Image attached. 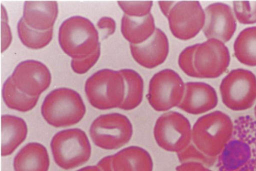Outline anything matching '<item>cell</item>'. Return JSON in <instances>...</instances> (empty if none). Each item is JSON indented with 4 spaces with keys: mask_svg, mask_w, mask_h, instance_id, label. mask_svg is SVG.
<instances>
[{
    "mask_svg": "<svg viewBox=\"0 0 256 171\" xmlns=\"http://www.w3.org/2000/svg\"><path fill=\"white\" fill-rule=\"evenodd\" d=\"M166 17L172 34L181 40L196 36L203 28L205 13L198 1H178L174 2Z\"/></svg>",
    "mask_w": 256,
    "mask_h": 171,
    "instance_id": "11",
    "label": "cell"
},
{
    "mask_svg": "<svg viewBox=\"0 0 256 171\" xmlns=\"http://www.w3.org/2000/svg\"><path fill=\"white\" fill-rule=\"evenodd\" d=\"M233 6L236 18L240 23H256V0L234 1Z\"/></svg>",
    "mask_w": 256,
    "mask_h": 171,
    "instance_id": "25",
    "label": "cell"
},
{
    "mask_svg": "<svg viewBox=\"0 0 256 171\" xmlns=\"http://www.w3.org/2000/svg\"><path fill=\"white\" fill-rule=\"evenodd\" d=\"M236 58L242 64L256 66V26L243 30L234 45Z\"/></svg>",
    "mask_w": 256,
    "mask_h": 171,
    "instance_id": "22",
    "label": "cell"
},
{
    "mask_svg": "<svg viewBox=\"0 0 256 171\" xmlns=\"http://www.w3.org/2000/svg\"><path fill=\"white\" fill-rule=\"evenodd\" d=\"M184 90V84L179 74L172 70L164 69L150 79L148 100L155 110L166 111L180 104Z\"/></svg>",
    "mask_w": 256,
    "mask_h": 171,
    "instance_id": "10",
    "label": "cell"
},
{
    "mask_svg": "<svg viewBox=\"0 0 256 171\" xmlns=\"http://www.w3.org/2000/svg\"><path fill=\"white\" fill-rule=\"evenodd\" d=\"M178 156L182 162L194 160L208 166L212 165L216 160V158H209L203 154L192 142L184 150L178 152Z\"/></svg>",
    "mask_w": 256,
    "mask_h": 171,
    "instance_id": "27",
    "label": "cell"
},
{
    "mask_svg": "<svg viewBox=\"0 0 256 171\" xmlns=\"http://www.w3.org/2000/svg\"><path fill=\"white\" fill-rule=\"evenodd\" d=\"M154 20L151 14L141 18L124 14L121 22V32L130 44H138L146 42L154 32Z\"/></svg>",
    "mask_w": 256,
    "mask_h": 171,
    "instance_id": "20",
    "label": "cell"
},
{
    "mask_svg": "<svg viewBox=\"0 0 256 171\" xmlns=\"http://www.w3.org/2000/svg\"><path fill=\"white\" fill-rule=\"evenodd\" d=\"M184 86L183 98L178 106L180 109L190 114H199L216 106L217 94L210 84L202 82H188Z\"/></svg>",
    "mask_w": 256,
    "mask_h": 171,
    "instance_id": "15",
    "label": "cell"
},
{
    "mask_svg": "<svg viewBox=\"0 0 256 171\" xmlns=\"http://www.w3.org/2000/svg\"><path fill=\"white\" fill-rule=\"evenodd\" d=\"M89 132L96 146L112 150L122 147L130 140L133 128L126 116L110 113L97 117L92 123Z\"/></svg>",
    "mask_w": 256,
    "mask_h": 171,
    "instance_id": "7",
    "label": "cell"
},
{
    "mask_svg": "<svg viewBox=\"0 0 256 171\" xmlns=\"http://www.w3.org/2000/svg\"><path fill=\"white\" fill-rule=\"evenodd\" d=\"M50 148L56 164L65 170L84 164L89 160L92 152L87 135L78 128L56 133L51 140Z\"/></svg>",
    "mask_w": 256,
    "mask_h": 171,
    "instance_id": "6",
    "label": "cell"
},
{
    "mask_svg": "<svg viewBox=\"0 0 256 171\" xmlns=\"http://www.w3.org/2000/svg\"><path fill=\"white\" fill-rule=\"evenodd\" d=\"M118 4L124 14L134 18L145 16L150 14L152 1H118Z\"/></svg>",
    "mask_w": 256,
    "mask_h": 171,
    "instance_id": "26",
    "label": "cell"
},
{
    "mask_svg": "<svg viewBox=\"0 0 256 171\" xmlns=\"http://www.w3.org/2000/svg\"><path fill=\"white\" fill-rule=\"evenodd\" d=\"M50 158L46 148L38 142H30L22 148L13 162L14 171H48Z\"/></svg>",
    "mask_w": 256,
    "mask_h": 171,
    "instance_id": "18",
    "label": "cell"
},
{
    "mask_svg": "<svg viewBox=\"0 0 256 171\" xmlns=\"http://www.w3.org/2000/svg\"><path fill=\"white\" fill-rule=\"evenodd\" d=\"M254 114H256V106L254 108Z\"/></svg>",
    "mask_w": 256,
    "mask_h": 171,
    "instance_id": "34",
    "label": "cell"
},
{
    "mask_svg": "<svg viewBox=\"0 0 256 171\" xmlns=\"http://www.w3.org/2000/svg\"><path fill=\"white\" fill-rule=\"evenodd\" d=\"M220 90L227 108L235 111L248 109L256 100V76L247 70H232L222 80Z\"/></svg>",
    "mask_w": 256,
    "mask_h": 171,
    "instance_id": "8",
    "label": "cell"
},
{
    "mask_svg": "<svg viewBox=\"0 0 256 171\" xmlns=\"http://www.w3.org/2000/svg\"><path fill=\"white\" fill-rule=\"evenodd\" d=\"M204 13L205 22L202 30L206 37L224 42L230 40L236 27L231 8L225 4L214 3L205 8Z\"/></svg>",
    "mask_w": 256,
    "mask_h": 171,
    "instance_id": "13",
    "label": "cell"
},
{
    "mask_svg": "<svg viewBox=\"0 0 256 171\" xmlns=\"http://www.w3.org/2000/svg\"><path fill=\"white\" fill-rule=\"evenodd\" d=\"M228 48L220 40L211 38L185 48L178 63L188 76L197 78H216L227 69L230 62Z\"/></svg>",
    "mask_w": 256,
    "mask_h": 171,
    "instance_id": "1",
    "label": "cell"
},
{
    "mask_svg": "<svg viewBox=\"0 0 256 171\" xmlns=\"http://www.w3.org/2000/svg\"><path fill=\"white\" fill-rule=\"evenodd\" d=\"M112 171H152V162L144 148L130 146L110 156Z\"/></svg>",
    "mask_w": 256,
    "mask_h": 171,
    "instance_id": "17",
    "label": "cell"
},
{
    "mask_svg": "<svg viewBox=\"0 0 256 171\" xmlns=\"http://www.w3.org/2000/svg\"><path fill=\"white\" fill-rule=\"evenodd\" d=\"M10 77L20 91L33 97L39 96L49 87L51 82V74L48 68L35 60H26L19 63Z\"/></svg>",
    "mask_w": 256,
    "mask_h": 171,
    "instance_id": "12",
    "label": "cell"
},
{
    "mask_svg": "<svg viewBox=\"0 0 256 171\" xmlns=\"http://www.w3.org/2000/svg\"><path fill=\"white\" fill-rule=\"evenodd\" d=\"M125 82V96L120 108L130 110L141 103L144 93V82L142 76L135 70L124 68L120 70Z\"/></svg>",
    "mask_w": 256,
    "mask_h": 171,
    "instance_id": "21",
    "label": "cell"
},
{
    "mask_svg": "<svg viewBox=\"0 0 256 171\" xmlns=\"http://www.w3.org/2000/svg\"><path fill=\"white\" fill-rule=\"evenodd\" d=\"M18 32L22 42L32 49H40L47 46L52 38L53 29L40 31L29 27L22 18L18 23Z\"/></svg>",
    "mask_w": 256,
    "mask_h": 171,
    "instance_id": "24",
    "label": "cell"
},
{
    "mask_svg": "<svg viewBox=\"0 0 256 171\" xmlns=\"http://www.w3.org/2000/svg\"><path fill=\"white\" fill-rule=\"evenodd\" d=\"M60 45L73 60L86 58L100 50L98 34L88 18L74 16L61 24L58 31Z\"/></svg>",
    "mask_w": 256,
    "mask_h": 171,
    "instance_id": "3",
    "label": "cell"
},
{
    "mask_svg": "<svg viewBox=\"0 0 256 171\" xmlns=\"http://www.w3.org/2000/svg\"><path fill=\"white\" fill-rule=\"evenodd\" d=\"M134 59L140 66L152 68L162 64L169 50L168 38L164 32L156 28L154 34L146 42L138 44H130Z\"/></svg>",
    "mask_w": 256,
    "mask_h": 171,
    "instance_id": "14",
    "label": "cell"
},
{
    "mask_svg": "<svg viewBox=\"0 0 256 171\" xmlns=\"http://www.w3.org/2000/svg\"><path fill=\"white\" fill-rule=\"evenodd\" d=\"M86 108L83 100L76 91L60 88L51 91L45 98L41 107L44 120L56 128L70 126L79 122Z\"/></svg>",
    "mask_w": 256,
    "mask_h": 171,
    "instance_id": "4",
    "label": "cell"
},
{
    "mask_svg": "<svg viewBox=\"0 0 256 171\" xmlns=\"http://www.w3.org/2000/svg\"><path fill=\"white\" fill-rule=\"evenodd\" d=\"M76 171H101L98 166H89L84 167Z\"/></svg>",
    "mask_w": 256,
    "mask_h": 171,
    "instance_id": "33",
    "label": "cell"
},
{
    "mask_svg": "<svg viewBox=\"0 0 256 171\" xmlns=\"http://www.w3.org/2000/svg\"><path fill=\"white\" fill-rule=\"evenodd\" d=\"M234 122L225 113L216 110L199 118L192 130V143L206 156H218L230 140Z\"/></svg>",
    "mask_w": 256,
    "mask_h": 171,
    "instance_id": "2",
    "label": "cell"
},
{
    "mask_svg": "<svg viewBox=\"0 0 256 171\" xmlns=\"http://www.w3.org/2000/svg\"><path fill=\"white\" fill-rule=\"evenodd\" d=\"M58 14L56 1L27 0L24 2L22 18L30 28L46 31L52 28Z\"/></svg>",
    "mask_w": 256,
    "mask_h": 171,
    "instance_id": "16",
    "label": "cell"
},
{
    "mask_svg": "<svg viewBox=\"0 0 256 171\" xmlns=\"http://www.w3.org/2000/svg\"><path fill=\"white\" fill-rule=\"evenodd\" d=\"M84 90L94 108L101 110L119 108L125 96V82L120 70L104 68L87 79Z\"/></svg>",
    "mask_w": 256,
    "mask_h": 171,
    "instance_id": "5",
    "label": "cell"
},
{
    "mask_svg": "<svg viewBox=\"0 0 256 171\" xmlns=\"http://www.w3.org/2000/svg\"><path fill=\"white\" fill-rule=\"evenodd\" d=\"M98 26L100 29H106L107 36L112 34L116 30L115 21L111 18H102L98 22Z\"/></svg>",
    "mask_w": 256,
    "mask_h": 171,
    "instance_id": "29",
    "label": "cell"
},
{
    "mask_svg": "<svg viewBox=\"0 0 256 171\" xmlns=\"http://www.w3.org/2000/svg\"><path fill=\"white\" fill-rule=\"evenodd\" d=\"M178 171H212L198 162L184 163L177 168Z\"/></svg>",
    "mask_w": 256,
    "mask_h": 171,
    "instance_id": "30",
    "label": "cell"
},
{
    "mask_svg": "<svg viewBox=\"0 0 256 171\" xmlns=\"http://www.w3.org/2000/svg\"><path fill=\"white\" fill-rule=\"evenodd\" d=\"M154 136L156 144L162 149L180 152L191 142L190 124L180 113L168 112L156 120Z\"/></svg>",
    "mask_w": 256,
    "mask_h": 171,
    "instance_id": "9",
    "label": "cell"
},
{
    "mask_svg": "<svg viewBox=\"0 0 256 171\" xmlns=\"http://www.w3.org/2000/svg\"><path fill=\"white\" fill-rule=\"evenodd\" d=\"M28 126L22 118L4 114L2 116V156L11 154L25 140Z\"/></svg>",
    "mask_w": 256,
    "mask_h": 171,
    "instance_id": "19",
    "label": "cell"
},
{
    "mask_svg": "<svg viewBox=\"0 0 256 171\" xmlns=\"http://www.w3.org/2000/svg\"><path fill=\"white\" fill-rule=\"evenodd\" d=\"M101 171H112L110 166V156L101 159L97 164Z\"/></svg>",
    "mask_w": 256,
    "mask_h": 171,
    "instance_id": "31",
    "label": "cell"
},
{
    "mask_svg": "<svg viewBox=\"0 0 256 171\" xmlns=\"http://www.w3.org/2000/svg\"><path fill=\"white\" fill-rule=\"evenodd\" d=\"M174 1H159L158 4L163 14L166 16Z\"/></svg>",
    "mask_w": 256,
    "mask_h": 171,
    "instance_id": "32",
    "label": "cell"
},
{
    "mask_svg": "<svg viewBox=\"0 0 256 171\" xmlns=\"http://www.w3.org/2000/svg\"><path fill=\"white\" fill-rule=\"evenodd\" d=\"M100 56V50L80 60H72L71 66L74 72L82 74L87 72L97 62Z\"/></svg>",
    "mask_w": 256,
    "mask_h": 171,
    "instance_id": "28",
    "label": "cell"
},
{
    "mask_svg": "<svg viewBox=\"0 0 256 171\" xmlns=\"http://www.w3.org/2000/svg\"><path fill=\"white\" fill-rule=\"evenodd\" d=\"M2 96L5 104L10 108L22 112L32 110L36 104L39 96H29L20 91L9 76L4 82Z\"/></svg>",
    "mask_w": 256,
    "mask_h": 171,
    "instance_id": "23",
    "label": "cell"
}]
</instances>
